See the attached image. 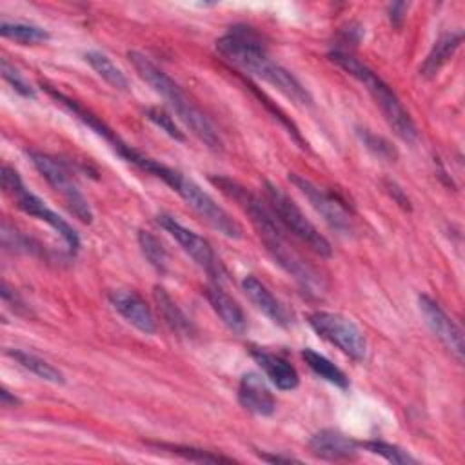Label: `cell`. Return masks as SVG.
I'll list each match as a JSON object with an SVG mask.
<instances>
[{
	"instance_id": "5bb4252c",
	"label": "cell",
	"mask_w": 465,
	"mask_h": 465,
	"mask_svg": "<svg viewBox=\"0 0 465 465\" xmlns=\"http://www.w3.org/2000/svg\"><path fill=\"white\" fill-rule=\"evenodd\" d=\"M360 443L336 429H322L309 440V450L312 456L327 461L352 460L356 458Z\"/></svg>"
},
{
	"instance_id": "9c48e42d",
	"label": "cell",
	"mask_w": 465,
	"mask_h": 465,
	"mask_svg": "<svg viewBox=\"0 0 465 465\" xmlns=\"http://www.w3.org/2000/svg\"><path fill=\"white\" fill-rule=\"evenodd\" d=\"M174 191L203 222H207L220 234L232 240L242 238L240 223L220 203H216V200L209 193H205L196 182L182 174Z\"/></svg>"
},
{
	"instance_id": "4fadbf2b",
	"label": "cell",
	"mask_w": 465,
	"mask_h": 465,
	"mask_svg": "<svg viewBox=\"0 0 465 465\" xmlns=\"http://www.w3.org/2000/svg\"><path fill=\"white\" fill-rule=\"evenodd\" d=\"M109 303L113 309L134 329H138L143 334H154L156 332V322L149 309V305L133 291L125 289H113L107 294Z\"/></svg>"
},
{
	"instance_id": "ba28073f",
	"label": "cell",
	"mask_w": 465,
	"mask_h": 465,
	"mask_svg": "<svg viewBox=\"0 0 465 465\" xmlns=\"http://www.w3.org/2000/svg\"><path fill=\"white\" fill-rule=\"evenodd\" d=\"M307 323L312 327V331L320 338L338 347L343 354H347L354 361L365 360V354H367L365 336L351 318L340 312L316 311L307 316Z\"/></svg>"
},
{
	"instance_id": "e0dca14e",
	"label": "cell",
	"mask_w": 465,
	"mask_h": 465,
	"mask_svg": "<svg viewBox=\"0 0 465 465\" xmlns=\"http://www.w3.org/2000/svg\"><path fill=\"white\" fill-rule=\"evenodd\" d=\"M254 361L262 367L269 381L280 391H294L300 385V376L296 369L278 354H272L263 349H252Z\"/></svg>"
},
{
	"instance_id": "cb8c5ba5",
	"label": "cell",
	"mask_w": 465,
	"mask_h": 465,
	"mask_svg": "<svg viewBox=\"0 0 465 465\" xmlns=\"http://www.w3.org/2000/svg\"><path fill=\"white\" fill-rule=\"evenodd\" d=\"M0 35L4 38L15 40L22 45H29V44H40L49 40V33L35 24H24V22H7L2 20L0 24Z\"/></svg>"
},
{
	"instance_id": "d6986e66",
	"label": "cell",
	"mask_w": 465,
	"mask_h": 465,
	"mask_svg": "<svg viewBox=\"0 0 465 465\" xmlns=\"http://www.w3.org/2000/svg\"><path fill=\"white\" fill-rule=\"evenodd\" d=\"M463 31H447L438 36L434 45L430 47L429 54L425 56L423 64L420 65V76L430 80L438 74V71L452 58L456 49L461 45Z\"/></svg>"
},
{
	"instance_id": "83f0119b",
	"label": "cell",
	"mask_w": 465,
	"mask_h": 465,
	"mask_svg": "<svg viewBox=\"0 0 465 465\" xmlns=\"http://www.w3.org/2000/svg\"><path fill=\"white\" fill-rule=\"evenodd\" d=\"M361 449H365L371 454H378L381 458H385L391 463H416L418 460L412 458L407 450L400 449L398 445L387 443V441H380V440H369V441H361L360 443Z\"/></svg>"
},
{
	"instance_id": "8fae6325",
	"label": "cell",
	"mask_w": 465,
	"mask_h": 465,
	"mask_svg": "<svg viewBox=\"0 0 465 465\" xmlns=\"http://www.w3.org/2000/svg\"><path fill=\"white\" fill-rule=\"evenodd\" d=\"M289 182L307 198L311 207L322 216V220L338 234L349 236L352 232V218L347 207L331 193L323 191L302 174L289 173Z\"/></svg>"
},
{
	"instance_id": "4dcf8cb0",
	"label": "cell",
	"mask_w": 465,
	"mask_h": 465,
	"mask_svg": "<svg viewBox=\"0 0 465 465\" xmlns=\"http://www.w3.org/2000/svg\"><path fill=\"white\" fill-rule=\"evenodd\" d=\"M407 7H409V5L403 4V2H396V4H391V5H389V20H391L392 25L400 27V25L403 24Z\"/></svg>"
},
{
	"instance_id": "5b68a950",
	"label": "cell",
	"mask_w": 465,
	"mask_h": 465,
	"mask_svg": "<svg viewBox=\"0 0 465 465\" xmlns=\"http://www.w3.org/2000/svg\"><path fill=\"white\" fill-rule=\"evenodd\" d=\"M263 193L265 200L269 202V207L280 225L292 232L298 240H302L312 252H316L322 258L332 256V247L329 240L316 229V225L303 214V211L274 183L263 182Z\"/></svg>"
},
{
	"instance_id": "3957f363",
	"label": "cell",
	"mask_w": 465,
	"mask_h": 465,
	"mask_svg": "<svg viewBox=\"0 0 465 465\" xmlns=\"http://www.w3.org/2000/svg\"><path fill=\"white\" fill-rule=\"evenodd\" d=\"M127 58L133 64L138 76L167 102V105L174 111V114L187 125V129H191V133L205 147L213 151L222 149L223 143L218 134V129L213 125L207 114L185 94V91L163 69H160L149 56L138 51H129Z\"/></svg>"
},
{
	"instance_id": "6da1fadb",
	"label": "cell",
	"mask_w": 465,
	"mask_h": 465,
	"mask_svg": "<svg viewBox=\"0 0 465 465\" xmlns=\"http://www.w3.org/2000/svg\"><path fill=\"white\" fill-rule=\"evenodd\" d=\"M211 183H214L225 196L234 200L242 211L249 216L254 225L260 240L265 245V251L271 258L303 289L307 294H322L323 280L318 271L305 260L302 254L287 242L283 227L276 220L271 209H267L258 196L240 185L236 180L227 176H211Z\"/></svg>"
},
{
	"instance_id": "f546056e",
	"label": "cell",
	"mask_w": 465,
	"mask_h": 465,
	"mask_svg": "<svg viewBox=\"0 0 465 465\" xmlns=\"http://www.w3.org/2000/svg\"><path fill=\"white\" fill-rule=\"evenodd\" d=\"M0 71H2V76L4 80L24 98H35L36 93L35 89L31 87V84L18 73V69H15V65H11L7 62V58H2L0 60Z\"/></svg>"
},
{
	"instance_id": "ffe728a7",
	"label": "cell",
	"mask_w": 465,
	"mask_h": 465,
	"mask_svg": "<svg viewBox=\"0 0 465 465\" xmlns=\"http://www.w3.org/2000/svg\"><path fill=\"white\" fill-rule=\"evenodd\" d=\"M153 296H154V302L158 305V311H160L163 322L171 327V331H174L180 336L194 334V327H193L191 320L185 316V312L178 307V303L171 298V294L163 287L154 285Z\"/></svg>"
},
{
	"instance_id": "836d02e7",
	"label": "cell",
	"mask_w": 465,
	"mask_h": 465,
	"mask_svg": "<svg viewBox=\"0 0 465 465\" xmlns=\"http://www.w3.org/2000/svg\"><path fill=\"white\" fill-rule=\"evenodd\" d=\"M0 401H2V407H18L20 405V400L11 394L5 387L0 389Z\"/></svg>"
},
{
	"instance_id": "d6a6232c",
	"label": "cell",
	"mask_w": 465,
	"mask_h": 465,
	"mask_svg": "<svg viewBox=\"0 0 465 465\" xmlns=\"http://www.w3.org/2000/svg\"><path fill=\"white\" fill-rule=\"evenodd\" d=\"M387 187H389V193L391 196L403 207V209H411V203H409V198L403 194L401 187H398L394 182H387Z\"/></svg>"
},
{
	"instance_id": "e575fe53",
	"label": "cell",
	"mask_w": 465,
	"mask_h": 465,
	"mask_svg": "<svg viewBox=\"0 0 465 465\" xmlns=\"http://www.w3.org/2000/svg\"><path fill=\"white\" fill-rule=\"evenodd\" d=\"M260 458L262 460H265V461H271V463H298L300 460H296V458H292V456H280V454H265V452H262L260 454Z\"/></svg>"
},
{
	"instance_id": "44dd1931",
	"label": "cell",
	"mask_w": 465,
	"mask_h": 465,
	"mask_svg": "<svg viewBox=\"0 0 465 465\" xmlns=\"http://www.w3.org/2000/svg\"><path fill=\"white\" fill-rule=\"evenodd\" d=\"M5 354L9 358H13L18 365H22L24 369H27L29 372H33L35 376H38L44 381L56 383V385L65 383V376L54 365H51L49 361H45L44 358H40L33 352L20 351V349H5Z\"/></svg>"
},
{
	"instance_id": "4316f807",
	"label": "cell",
	"mask_w": 465,
	"mask_h": 465,
	"mask_svg": "<svg viewBox=\"0 0 465 465\" xmlns=\"http://www.w3.org/2000/svg\"><path fill=\"white\" fill-rule=\"evenodd\" d=\"M158 449H163L167 452H173L176 456H182L185 460H191V461H203V463H220V461H225V463H231L232 458H227V456H222V454H216V452H211V450H203V449H196V447H187V445H173V443H156Z\"/></svg>"
},
{
	"instance_id": "9a60e30c",
	"label": "cell",
	"mask_w": 465,
	"mask_h": 465,
	"mask_svg": "<svg viewBox=\"0 0 465 465\" xmlns=\"http://www.w3.org/2000/svg\"><path fill=\"white\" fill-rule=\"evenodd\" d=\"M240 405L256 416H272L276 411L274 396L258 372H245L238 385Z\"/></svg>"
},
{
	"instance_id": "277c9868",
	"label": "cell",
	"mask_w": 465,
	"mask_h": 465,
	"mask_svg": "<svg viewBox=\"0 0 465 465\" xmlns=\"http://www.w3.org/2000/svg\"><path fill=\"white\" fill-rule=\"evenodd\" d=\"M329 60L341 67L347 74L356 78L372 96L376 105L380 107L383 118L387 120L389 127L407 143H414L418 140V127L411 118L409 111L403 107L396 93L389 84H385L371 67L361 64L356 56L343 49L329 51Z\"/></svg>"
},
{
	"instance_id": "30bf717a",
	"label": "cell",
	"mask_w": 465,
	"mask_h": 465,
	"mask_svg": "<svg viewBox=\"0 0 465 465\" xmlns=\"http://www.w3.org/2000/svg\"><path fill=\"white\" fill-rule=\"evenodd\" d=\"M156 222H158V225H160L165 232H169V234L174 238V242L194 260V263L200 265V267L209 274V278H211L213 282H218V283H220V280H222L223 274H225L223 265H222L220 258L216 256V252L213 251L211 243H209L202 234L194 232L193 229H189V227H185L183 223H180L174 216L165 214V213L158 214V216H156Z\"/></svg>"
},
{
	"instance_id": "ac0fdd59",
	"label": "cell",
	"mask_w": 465,
	"mask_h": 465,
	"mask_svg": "<svg viewBox=\"0 0 465 465\" xmlns=\"http://www.w3.org/2000/svg\"><path fill=\"white\" fill-rule=\"evenodd\" d=\"M205 296L213 307V311L220 316V320L236 334H242L247 329L245 314L242 307L236 303V300L223 291V287L218 282H211L205 287Z\"/></svg>"
},
{
	"instance_id": "1f68e13d",
	"label": "cell",
	"mask_w": 465,
	"mask_h": 465,
	"mask_svg": "<svg viewBox=\"0 0 465 465\" xmlns=\"http://www.w3.org/2000/svg\"><path fill=\"white\" fill-rule=\"evenodd\" d=\"M2 300H4L5 303H13L11 307H13L16 312H22V311L25 309L24 302L20 300V296H18L13 289H9V285H7L5 282L2 283Z\"/></svg>"
},
{
	"instance_id": "7402d4cb",
	"label": "cell",
	"mask_w": 465,
	"mask_h": 465,
	"mask_svg": "<svg viewBox=\"0 0 465 465\" xmlns=\"http://www.w3.org/2000/svg\"><path fill=\"white\" fill-rule=\"evenodd\" d=\"M84 58L93 67V71L102 80H105L111 87L120 89V91H125L129 87V80H127L125 73L105 53H102V51H87L84 54Z\"/></svg>"
},
{
	"instance_id": "8992f818",
	"label": "cell",
	"mask_w": 465,
	"mask_h": 465,
	"mask_svg": "<svg viewBox=\"0 0 465 465\" xmlns=\"http://www.w3.org/2000/svg\"><path fill=\"white\" fill-rule=\"evenodd\" d=\"M0 176H2L4 191L13 196V200L16 202L20 211H24L25 214H29L33 218H38V220L45 222L51 229H54L64 238V242L67 243L71 252L78 251V247H80L78 232L58 213L49 209L42 198H38L35 193H31L24 185V182H22V178H20L16 169H13L9 165H4Z\"/></svg>"
},
{
	"instance_id": "f1b7e54d",
	"label": "cell",
	"mask_w": 465,
	"mask_h": 465,
	"mask_svg": "<svg viewBox=\"0 0 465 465\" xmlns=\"http://www.w3.org/2000/svg\"><path fill=\"white\" fill-rule=\"evenodd\" d=\"M145 116H147V120H151L156 127H160L167 136H171L173 140H176V142H183V140H185L183 133L180 131V127L174 124L173 116H171L165 109H162V107H149V109L145 111Z\"/></svg>"
},
{
	"instance_id": "2e32d148",
	"label": "cell",
	"mask_w": 465,
	"mask_h": 465,
	"mask_svg": "<svg viewBox=\"0 0 465 465\" xmlns=\"http://www.w3.org/2000/svg\"><path fill=\"white\" fill-rule=\"evenodd\" d=\"M242 289L245 296L251 300V303L265 314L272 323L280 327H287L291 323L289 311L283 307V303L256 278V276H245L242 282Z\"/></svg>"
},
{
	"instance_id": "d4e9b609",
	"label": "cell",
	"mask_w": 465,
	"mask_h": 465,
	"mask_svg": "<svg viewBox=\"0 0 465 465\" xmlns=\"http://www.w3.org/2000/svg\"><path fill=\"white\" fill-rule=\"evenodd\" d=\"M138 245L142 254L147 258V262L158 271L165 272L169 265V256L167 251L163 249L162 242L149 231H138Z\"/></svg>"
},
{
	"instance_id": "484cf974",
	"label": "cell",
	"mask_w": 465,
	"mask_h": 465,
	"mask_svg": "<svg viewBox=\"0 0 465 465\" xmlns=\"http://www.w3.org/2000/svg\"><path fill=\"white\" fill-rule=\"evenodd\" d=\"M356 134L360 138V142L380 160L385 162H394L398 158V151L392 147V143L389 140H385L383 136L372 133L367 127H356Z\"/></svg>"
},
{
	"instance_id": "7a4b0ae2",
	"label": "cell",
	"mask_w": 465,
	"mask_h": 465,
	"mask_svg": "<svg viewBox=\"0 0 465 465\" xmlns=\"http://www.w3.org/2000/svg\"><path fill=\"white\" fill-rule=\"evenodd\" d=\"M216 51L225 62L272 85L296 105H312L311 93L289 69L269 56L260 36L251 27H231V31L216 40Z\"/></svg>"
},
{
	"instance_id": "603a6c76",
	"label": "cell",
	"mask_w": 465,
	"mask_h": 465,
	"mask_svg": "<svg viewBox=\"0 0 465 465\" xmlns=\"http://www.w3.org/2000/svg\"><path fill=\"white\" fill-rule=\"evenodd\" d=\"M302 358L305 360L307 367L316 374L320 376L322 380L332 383L334 387L338 389H349V378L345 376V372L336 367L329 358H325L323 354L312 351V349H303L302 351Z\"/></svg>"
},
{
	"instance_id": "52a82bcc",
	"label": "cell",
	"mask_w": 465,
	"mask_h": 465,
	"mask_svg": "<svg viewBox=\"0 0 465 465\" xmlns=\"http://www.w3.org/2000/svg\"><path fill=\"white\" fill-rule=\"evenodd\" d=\"M27 154L35 169L53 187V191L58 193V196L64 200L67 211L74 214L80 222L91 223L93 222L91 205L87 198L82 194V191L78 189V185L74 183L67 167L58 158L42 151H29Z\"/></svg>"
},
{
	"instance_id": "7c38bea8",
	"label": "cell",
	"mask_w": 465,
	"mask_h": 465,
	"mask_svg": "<svg viewBox=\"0 0 465 465\" xmlns=\"http://www.w3.org/2000/svg\"><path fill=\"white\" fill-rule=\"evenodd\" d=\"M418 307L432 334L445 345V349L456 358V361L461 363L465 352L461 327L440 307L436 300L427 294L418 296Z\"/></svg>"
}]
</instances>
